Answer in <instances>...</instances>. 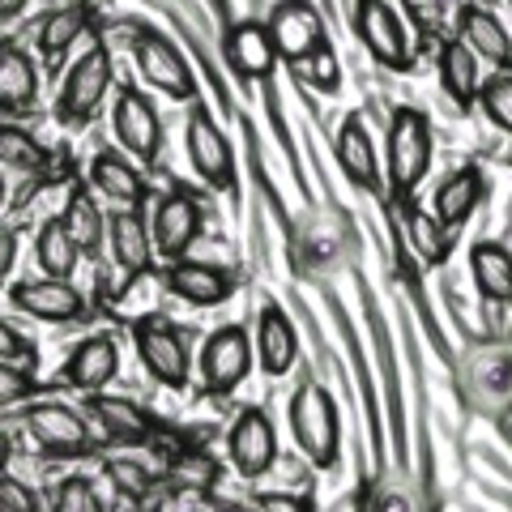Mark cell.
<instances>
[{
  "label": "cell",
  "mask_w": 512,
  "mask_h": 512,
  "mask_svg": "<svg viewBox=\"0 0 512 512\" xmlns=\"http://www.w3.org/2000/svg\"><path fill=\"white\" fill-rule=\"evenodd\" d=\"M0 512H39V495L18 478L0 474Z\"/></svg>",
  "instance_id": "74e56055"
},
{
  "label": "cell",
  "mask_w": 512,
  "mask_h": 512,
  "mask_svg": "<svg viewBox=\"0 0 512 512\" xmlns=\"http://www.w3.org/2000/svg\"><path fill=\"white\" fill-rule=\"evenodd\" d=\"M35 261H39V269H43V278H64V282H73L77 261H82V248L73 244V235L64 231L60 218H52V222H43V227H39Z\"/></svg>",
  "instance_id": "f546056e"
},
{
  "label": "cell",
  "mask_w": 512,
  "mask_h": 512,
  "mask_svg": "<svg viewBox=\"0 0 512 512\" xmlns=\"http://www.w3.org/2000/svg\"><path fill=\"white\" fill-rule=\"evenodd\" d=\"M355 30L359 43L367 47V56L384 69H410V43L402 18L393 13L389 0H359L355 5Z\"/></svg>",
  "instance_id": "4fadbf2b"
},
{
  "label": "cell",
  "mask_w": 512,
  "mask_h": 512,
  "mask_svg": "<svg viewBox=\"0 0 512 512\" xmlns=\"http://www.w3.org/2000/svg\"><path fill=\"white\" fill-rule=\"evenodd\" d=\"M478 107H483V116L500 128V133L512 137V69H495L491 77H483Z\"/></svg>",
  "instance_id": "d6a6232c"
},
{
  "label": "cell",
  "mask_w": 512,
  "mask_h": 512,
  "mask_svg": "<svg viewBox=\"0 0 512 512\" xmlns=\"http://www.w3.org/2000/svg\"><path fill=\"white\" fill-rule=\"evenodd\" d=\"M30 5V0H0V22H9V18H18V13Z\"/></svg>",
  "instance_id": "bcb514c9"
},
{
  "label": "cell",
  "mask_w": 512,
  "mask_h": 512,
  "mask_svg": "<svg viewBox=\"0 0 512 512\" xmlns=\"http://www.w3.org/2000/svg\"><path fill=\"white\" fill-rule=\"evenodd\" d=\"M197 367H201L205 393H214V397L235 393L252 372V338H248V329H239V325L214 329L210 338H205V346H201Z\"/></svg>",
  "instance_id": "277c9868"
},
{
  "label": "cell",
  "mask_w": 512,
  "mask_h": 512,
  "mask_svg": "<svg viewBox=\"0 0 512 512\" xmlns=\"http://www.w3.org/2000/svg\"><path fill=\"white\" fill-rule=\"evenodd\" d=\"M431 158H436V137L431 120L419 107H397L389 120V141H384V184L397 201H410L414 188L427 180Z\"/></svg>",
  "instance_id": "6da1fadb"
},
{
  "label": "cell",
  "mask_w": 512,
  "mask_h": 512,
  "mask_svg": "<svg viewBox=\"0 0 512 512\" xmlns=\"http://www.w3.org/2000/svg\"><path fill=\"white\" fill-rule=\"evenodd\" d=\"M406 227H410L414 252H419L427 265H440L444 256H448V227H444L436 214H427V210H419V205H410V210H406Z\"/></svg>",
  "instance_id": "1f68e13d"
},
{
  "label": "cell",
  "mask_w": 512,
  "mask_h": 512,
  "mask_svg": "<svg viewBox=\"0 0 512 512\" xmlns=\"http://www.w3.org/2000/svg\"><path fill=\"white\" fill-rule=\"evenodd\" d=\"M338 163H342L350 184L380 188V158H376V146H372V133H367V124L359 120V111L346 116L342 128H338Z\"/></svg>",
  "instance_id": "603a6c76"
},
{
  "label": "cell",
  "mask_w": 512,
  "mask_h": 512,
  "mask_svg": "<svg viewBox=\"0 0 512 512\" xmlns=\"http://www.w3.org/2000/svg\"><path fill=\"white\" fill-rule=\"evenodd\" d=\"M227 457H231V466L239 478H261L274 470V461H278V431L274 423H269V414L265 410H239L235 414V423L227 431Z\"/></svg>",
  "instance_id": "30bf717a"
},
{
  "label": "cell",
  "mask_w": 512,
  "mask_h": 512,
  "mask_svg": "<svg viewBox=\"0 0 512 512\" xmlns=\"http://www.w3.org/2000/svg\"><path fill=\"white\" fill-rule=\"evenodd\" d=\"M52 512H103V500L94 495L86 478H60L52 491Z\"/></svg>",
  "instance_id": "e575fe53"
},
{
  "label": "cell",
  "mask_w": 512,
  "mask_h": 512,
  "mask_svg": "<svg viewBox=\"0 0 512 512\" xmlns=\"http://www.w3.org/2000/svg\"><path fill=\"white\" fill-rule=\"evenodd\" d=\"M26 431H30V440L52 457H77L90 448L86 419L64 402H35L26 410Z\"/></svg>",
  "instance_id": "5bb4252c"
},
{
  "label": "cell",
  "mask_w": 512,
  "mask_h": 512,
  "mask_svg": "<svg viewBox=\"0 0 512 512\" xmlns=\"http://www.w3.org/2000/svg\"><path fill=\"white\" fill-rule=\"evenodd\" d=\"M201 227H205V205L192 197L188 188H171L154 210V227H150L154 252L163 256V261H180L201 239Z\"/></svg>",
  "instance_id": "9c48e42d"
},
{
  "label": "cell",
  "mask_w": 512,
  "mask_h": 512,
  "mask_svg": "<svg viewBox=\"0 0 512 512\" xmlns=\"http://www.w3.org/2000/svg\"><path fill=\"white\" fill-rule=\"evenodd\" d=\"M111 82H116V64H111V52L103 43H94L90 52L82 56L64 77V90H60V120L69 124H82L90 120L99 103L107 99Z\"/></svg>",
  "instance_id": "8992f818"
},
{
  "label": "cell",
  "mask_w": 512,
  "mask_h": 512,
  "mask_svg": "<svg viewBox=\"0 0 512 512\" xmlns=\"http://www.w3.org/2000/svg\"><path fill=\"white\" fill-rule=\"evenodd\" d=\"M218 478V466L205 453H188L175 461V487H192V491H210Z\"/></svg>",
  "instance_id": "8d00e7d4"
},
{
  "label": "cell",
  "mask_w": 512,
  "mask_h": 512,
  "mask_svg": "<svg viewBox=\"0 0 512 512\" xmlns=\"http://www.w3.org/2000/svg\"><path fill=\"white\" fill-rule=\"evenodd\" d=\"M0 210H5V175H0Z\"/></svg>",
  "instance_id": "7dc6e473"
},
{
  "label": "cell",
  "mask_w": 512,
  "mask_h": 512,
  "mask_svg": "<svg viewBox=\"0 0 512 512\" xmlns=\"http://www.w3.org/2000/svg\"><path fill=\"white\" fill-rule=\"evenodd\" d=\"M184 150H188L192 171H197L210 188H218V192H231V188H235V158H231V146H227L222 128L214 124V116H210V111H205L201 103L188 111Z\"/></svg>",
  "instance_id": "5b68a950"
},
{
  "label": "cell",
  "mask_w": 512,
  "mask_h": 512,
  "mask_svg": "<svg viewBox=\"0 0 512 512\" xmlns=\"http://www.w3.org/2000/svg\"><path fill=\"white\" fill-rule=\"evenodd\" d=\"M470 274H474V286L478 295L495 308H512V252L504 244H483L470 248Z\"/></svg>",
  "instance_id": "cb8c5ba5"
},
{
  "label": "cell",
  "mask_w": 512,
  "mask_h": 512,
  "mask_svg": "<svg viewBox=\"0 0 512 512\" xmlns=\"http://www.w3.org/2000/svg\"><path fill=\"white\" fill-rule=\"evenodd\" d=\"M406 5V18L423 30V35H436L444 26V0H402Z\"/></svg>",
  "instance_id": "f35d334b"
},
{
  "label": "cell",
  "mask_w": 512,
  "mask_h": 512,
  "mask_svg": "<svg viewBox=\"0 0 512 512\" xmlns=\"http://www.w3.org/2000/svg\"><path fill=\"white\" fill-rule=\"evenodd\" d=\"M111 133H116V141L133 158H146V163H154L158 150H163V120H158L154 103L146 99V90H133V86L116 90V107H111Z\"/></svg>",
  "instance_id": "8fae6325"
},
{
  "label": "cell",
  "mask_w": 512,
  "mask_h": 512,
  "mask_svg": "<svg viewBox=\"0 0 512 512\" xmlns=\"http://www.w3.org/2000/svg\"><path fill=\"white\" fill-rule=\"evenodd\" d=\"M26 355H30V342L9 325V320H0V359L13 363V359H26Z\"/></svg>",
  "instance_id": "b9f144b4"
},
{
  "label": "cell",
  "mask_w": 512,
  "mask_h": 512,
  "mask_svg": "<svg viewBox=\"0 0 512 512\" xmlns=\"http://www.w3.org/2000/svg\"><path fill=\"white\" fill-rule=\"evenodd\" d=\"M9 461H13V436H9L5 427H0V474H5Z\"/></svg>",
  "instance_id": "f6af8a7d"
},
{
  "label": "cell",
  "mask_w": 512,
  "mask_h": 512,
  "mask_svg": "<svg viewBox=\"0 0 512 512\" xmlns=\"http://www.w3.org/2000/svg\"><path fill=\"white\" fill-rule=\"evenodd\" d=\"M90 188L107 197L116 210H146L150 201V188H146V175H141L128 158H120L116 150H99L90 163Z\"/></svg>",
  "instance_id": "ac0fdd59"
},
{
  "label": "cell",
  "mask_w": 512,
  "mask_h": 512,
  "mask_svg": "<svg viewBox=\"0 0 512 512\" xmlns=\"http://www.w3.org/2000/svg\"><path fill=\"white\" fill-rule=\"evenodd\" d=\"M107 478L116 483L120 495H128V500H146V495L154 491V474L141 466V461H128V457H111Z\"/></svg>",
  "instance_id": "836d02e7"
},
{
  "label": "cell",
  "mask_w": 512,
  "mask_h": 512,
  "mask_svg": "<svg viewBox=\"0 0 512 512\" xmlns=\"http://www.w3.org/2000/svg\"><path fill=\"white\" fill-rule=\"evenodd\" d=\"M291 431L312 466H320V470L338 466V453H342L338 406H333V397L320 389V384H312V380L299 384V393L291 397Z\"/></svg>",
  "instance_id": "7a4b0ae2"
},
{
  "label": "cell",
  "mask_w": 512,
  "mask_h": 512,
  "mask_svg": "<svg viewBox=\"0 0 512 512\" xmlns=\"http://www.w3.org/2000/svg\"><path fill=\"white\" fill-rule=\"evenodd\" d=\"M35 393H39V384H35V376H30L26 367H13L9 359H0V410H5V406H22Z\"/></svg>",
  "instance_id": "d590c367"
},
{
  "label": "cell",
  "mask_w": 512,
  "mask_h": 512,
  "mask_svg": "<svg viewBox=\"0 0 512 512\" xmlns=\"http://www.w3.org/2000/svg\"><path fill=\"white\" fill-rule=\"evenodd\" d=\"M60 222H64V231L73 235V244L82 248L86 256H94V252L107 244V214L99 210L94 192H86V188H73V192H69Z\"/></svg>",
  "instance_id": "f1b7e54d"
},
{
  "label": "cell",
  "mask_w": 512,
  "mask_h": 512,
  "mask_svg": "<svg viewBox=\"0 0 512 512\" xmlns=\"http://www.w3.org/2000/svg\"><path fill=\"white\" fill-rule=\"evenodd\" d=\"M120 376V346L111 333H94L64 363V380L77 393H103L111 380Z\"/></svg>",
  "instance_id": "d6986e66"
},
{
  "label": "cell",
  "mask_w": 512,
  "mask_h": 512,
  "mask_svg": "<svg viewBox=\"0 0 512 512\" xmlns=\"http://www.w3.org/2000/svg\"><path fill=\"white\" fill-rule=\"evenodd\" d=\"M295 355H299V338L291 329V316L278 303H265L261 316H256V363H261V372L286 376L295 367Z\"/></svg>",
  "instance_id": "44dd1931"
},
{
  "label": "cell",
  "mask_w": 512,
  "mask_h": 512,
  "mask_svg": "<svg viewBox=\"0 0 512 512\" xmlns=\"http://www.w3.org/2000/svg\"><path fill=\"white\" fill-rule=\"evenodd\" d=\"M440 86L461 111L478 103V86H483V77H478V56L470 52L466 39H448L440 47Z\"/></svg>",
  "instance_id": "d4e9b609"
},
{
  "label": "cell",
  "mask_w": 512,
  "mask_h": 512,
  "mask_svg": "<svg viewBox=\"0 0 512 512\" xmlns=\"http://www.w3.org/2000/svg\"><path fill=\"white\" fill-rule=\"evenodd\" d=\"M133 342H137V359L146 363V372L163 384V389H188L192 376V355L184 333L171 320L158 316H141L133 325Z\"/></svg>",
  "instance_id": "3957f363"
},
{
  "label": "cell",
  "mask_w": 512,
  "mask_h": 512,
  "mask_svg": "<svg viewBox=\"0 0 512 512\" xmlns=\"http://www.w3.org/2000/svg\"><path fill=\"white\" fill-rule=\"evenodd\" d=\"M107 252H111L116 274H120V291H128L137 278H146L150 265H154V239H150L146 214L141 210H116L111 214L107 218Z\"/></svg>",
  "instance_id": "7c38bea8"
},
{
  "label": "cell",
  "mask_w": 512,
  "mask_h": 512,
  "mask_svg": "<svg viewBox=\"0 0 512 512\" xmlns=\"http://www.w3.org/2000/svg\"><path fill=\"white\" fill-rule=\"evenodd\" d=\"M133 56H137L141 77H146L154 90H163L167 99H175V103L197 99V77H192L188 60L180 56V47H175L167 35H158V30H141Z\"/></svg>",
  "instance_id": "ba28073f"
},
{
  "label": "cell",
  "mask_w": 512,
  "mask_h": 512,
  "mask_svg": "<svg viewBox=\"0 0 512 512\" xmlns=\"http://www.w3.org/2000/svg\"><path fill=\"white\" fill-rule=\"evenodd\" d=\"M13 261H18V231L13 227H0V286L13 274Z\"/></svg>",
  "instance_id": "7bdbcfd3"
},
{
  "label": "cell",
  "mask_w": 512,
  "mask_h": 512,
  "mask_svg": "<svg viewBox=\"0 0 512 512\" xmlns=\"http://www.w3.org/2000/svg\"><path fill=\"white\" fill-rule=\"evenodd\" d=\"M86 30H90V9L86 5H64V9L47 13V18L39 22V56L47 60V69H56Z\"/></svg>",
  "instance_id": "83f0119b"
},
{
  "label": "cell",
  "mask_w": 512,
  "mask_h": 512,
  "mask_svg": "<svg viewBox=\"0 0 512 512\" xmlns=\"http://www.w3.org/2000/svg\"><path fill=\"white\" fill-rule=\"evenodd\" d=\"M312 69H316V82L325 86V90H333V86H338V64H333L329 47H320V52L312 56Z\"/></svg>",
  "instance_id": "ee69618b"
},
{
  "label": "cell",
  "mask_w": 512,
  "mask_h": 512,
  "mask_svg": "<svg viewBox=\"0 0 512 512\" xmlns=\"http://www.w3.org/2000/svg\"><path fill=\"white\" fill-rule=\"evenodd\" d=\"M508 5H512V0H508Z\"/></svg>",
  "instance_id": "681fc988"
},
{
  "label": "cell",
  "mask_w": 512,
  "mask_h": 512,
  "mask_svg": "<svg viewBox=\"0 0 512 512\" xmlns=\"http://www.w3.org/2000/svg\"><path fill=\"white\" fill-rule=\"evenodd\" d=\"M0 167L35 175V171L47 167V150L26 133L22 124H0Z\"/></svg>",
  "instance_id": "4dcf8cb0"
},
{
  "label": "cell",
  "mask_w": 512,
  "mask_h": 512,
  "mask_svg": "<svg viewBox=\"0 0 512 512\" xmlns=\"http://www.w3.org/2000/svg\"><path fill=\"white\" fill-rule=\"evenodd\" d=\"M457 26H461V39L470 43V52L478 60L495 64V69H512V35L487 5H474V0L470 5H461Z\"/></svg>",
  "instance_id": "7402d4cb"
},
{
  "label": "cell",
  "mask_w": 512,
  "mask_h": 512,
  "mask_svg": "<svg viewBox=\"0 0 512 512\" xmlns=\"http://www.w3.org/2000/svg\"><path fill=\"white\" fill-rule=\"evenodd\" d=\"M483 192H487V184H483V171L478 167H461V171H453L448 180L436 188V214L448 231L453 227H461L474 210H478V201H483Z\"/></svg>",
  "instance_id": "4316f807"
},
{
  "label": "cell",
  "mask_w": 512,
  "mask_h": 512,
  "mask_svg": "<svg viewBox=\"0 0 512 512\" xmlns=\"http://www.w3.org/2000/svg\"><path fill=\"white\" fill-rule=\"evenodd\" d=\"M158 512H210V491H192V487H175Z\"/></svg>",
  "instance_id": "ab89813d"
},
{
  "label": "cell",
  "mask_w": 512,
  "mask_h": 512,
  "mask_svg": "<svg viewBox=\"0 0 512 512\" xmlns=\"http://www.w3.org/2000/svg\"><path fill=\"white\" fill-rule=\"evenodd\" d=\"M269 39L278 47V60L286 64H308L325 43V22L312 0H278L274 13H269Z\"/></svg>",
  "instance_id": "52a82bcc"
},
{
  "label": "cell",
  "mask_w": 512,
  "mask_h": 512,
  "mask_svg": "<svg viewBox=\"0 0 512 512\" xmlns=\"http://www.w3.org/2000/svg\"><path fill=\"white\" fill-rule=\"evenodd\" d=\"M248 512H312V500H303V495H256Z\"/></svg>",
  "instance_id": "60d3db41"
},
{
  "label": "cell",
  "mask_w": 512,
  "mask_h": 512,
  "mask_svg": "<svg viewBox=\"0 0 512 512\" xmlns=\"http://www.w3.org/2000/svg\"><path fill=\"white\" fill-rule=\"evenodd\" d=\"M13 308L35 316V320H52V325H69V320L86 316V295L64 278H39V282H18L13 286Z\"/></svg>",
  "instance_id": "9a60e30c"
},
{
  "label": "cell",
  "mask_w": 512,
  "mask_h": 512,
  "mask_svg": "<svg viewBox=\"0 0 512 512\" xmlns=\"http://www.w3.org/2000/svg\"><path fill=\"white\" fill-rule=\"evenodd\" d=\"M474 5H487V0H474Z\"/></svg>",
  "instance_id": "c3c4849f"
},
{
  "label": "cell",
  "mask_w": 512,
  "mask_h": 512,
  "mask_svg": "<svg viewBox=\"0 0 512 512\" xmlns=\"http://www.w3.org/2000/svg\"><path fill=\"white\" fill-rule=\"evenodd\" d=\"M227 64L248 77V82H265V77H274L278 69V47L269 39V26L265 22H235L227 30Z\"/></svg>",
  "instance_id": "ffe728a7"
},
{
  "label": "cell",
  "mask_w": 512,
  "mask_h": 512,
  "mask_svg": "<svg viewBox=\"0 0 512 512\" xmlns=\"http://www.w3.org/2000/svg\"><path fill=\"white\" fill-rule=\"evenodd\" d=\"M39 99V69L18 43H0V107L26 111Z\"/></svg>",
  "instance_id": "484cf974"
},
{
  "label": "cell",
  "mask_w": 512,
  "mask_h": 512,
  "mask_svg": "<svg viewBox=\"0 0 512 512\" xmlns=\"http://www.w3.org/2000/svg\"><path fill=\"white\" fill-rule=\"evenodd\" d=\"M163 282H167V291L175 299L192 303V308H218V303H227L235 295V278L227 274V269H218L210 261H188V256L167 265Z\"/></svg>",
  "instance_id": "2e32d148"
},
{
  "label": "cell",
  "mask_w": 512,
  "mask_h": 512,
  "mask_svg": "<svg viewBox=\"0 0 512 512\" xmlns=\"http://www.w3.org/2000/svg\"><path fill=\"white\" fill-rule=\"evenodd\" d=\"M86 410H90V419L103 427V436L116 440V444H146V440L158 436L154 414L141 402H133V397L86 393Z\"/></svg>",
  "instance_id": "e0dca14e"
}]
</instances>
